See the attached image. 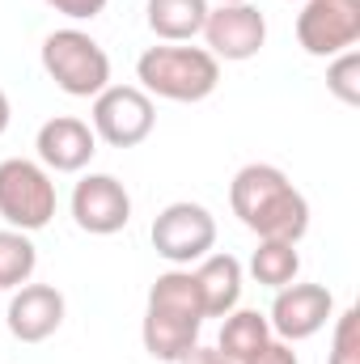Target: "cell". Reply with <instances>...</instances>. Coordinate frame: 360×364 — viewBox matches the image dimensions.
I'll return each instance as SVG.
<instances>
[{
	"label": "cell",
	"mask_w": 360,
	"mask_h": 364,
	"mask_svg": "<svg viewBox=\"0 0 360 364\" xmlns=\"http://www.w3.org/2000/svg\"><path fill=\"white\" fill-rule=\"evenodd\" d=\"M136 81L149 97L166 102H203L221 85V60H212L203 47H182V43H162L149 47L136 60Z\"/></svg>",
	"instance_id": "obj_2"
},
{
	"label": "cell",
	"mask_w": 360,
	"mask_h": 364,
	"mask_svg": "<svg viewBox=\"0 0 360 364\" xmlns=\"http://www.w3.org/2000/svg\"><path fill=\"white\" fill-rule=\"evenodd\" d=\"M275 335H271L268 314H259V309H229L225 326H221V339H216V352H225L233 364H246Z\"/></svg>",
	"instance_id": "obj_16"
},
{
	"label": "cell",
	"mask_w": 360,
	"mask_h": 364,
	"mask_svg": "<svg viewBox=\"0 0 360 364\" xmlns=\"http://www.w3.org/2000/svg\"><path fill=\"white\" fill-rule=\"evenodd\" d=\"M199 331H203V322L174 318V314H162V309H144L140 339H144V352H149L153 360L179 364L182 356L199 343Z\"/></svg>",
	"instance_id": "obj_14"
},
{
	"label": "cell",
	"mask_w": 360,
	"mask_h": 364,
	"mask_svg": "<svg viewBox=\"0 0 360 364\" xmlns=\"http://www.w3.org/2000/svg\"><path fill=\"white\" fill-rule=\"evenodd\" d=\"M34 149H38V166L47 174H81L97 153V136H93V127L85 119L55 114L38 127Z\"/></svg>",
	"instance_id": "obj_11"
},
{
	"label": "cell",
	"mask_w": 360,
	"mask_h": 364,
	"mask_svg": "<svg viewBox=\"0 0 360 364\" xmlns=\"http://www.w3.org/2000/svg\"><path fill=\"white\" fill-rule=\"evenodd\" d=\"M250 275H255V284H263V288H288V284H297V275H301V255H297V246L292 242H271V237H259V246H255V255H250Z\"/></svg>",
	"instance_id": "obj_18"
},
{
	"label": "cell",
	"mask_w": 360,
	"mask_h": 364,
	"mask_svg": "<svg viewBox=\"0 0 360 364\" xmlns=\"http://www.w3.org/2000/svg\"><path fill=\"white\" fill-rule=\"evenodd\" d=\"M335 318V296L322 284H288L271 301V335L284 343H305L314 339L327 322Z\"/></svg>",
	"instance_id": "obj_9"
},
{
	"label": "cell",
	"mask_w": 360,
	"mask_h": 364,
	"mask_svg": "<svg viewBox=\"0 0 360 364\" xmlns=\"http://www.w3.org/2000/svg\"><path fill=\"white\" fill-rule=\"evenodd\" d=\"M208 0H149L144 17L162 43H191L208 21Z\"/></svg>",
	"instance_id": "obj_15"
},
{
	"label": "cell",
	"mask_w": 360,
	"mask_h": 364,
	"mask_svg": "<svg viewBox=\"0 0 360 364\" xmlns=\"http://www.w3.org/2000/svg\"><path fill=\"white\" fill-rule=\"evenodd\" d=\"M144 309H162V314H174V318L203 322V301H199L191 267H174V272L157 275L153 288H149V305Z\"/></svg>",
	"instance_id": "obj_17"
},
{
	"label": "cell",
	"mask_w": 360,
	"mask_h": 364,
	"mask_svg": "<svg viewBox=\"0 0 360 364\" xmlns=\"http://www.w3.org/2000/svg\"><path fill=\"white\" fill-rule=\"evenodd\" d=\"M216 4H246V0H216Z\"/></svg>",
	"instance_id": "obj_26"
},
{
	"label": "cell",
	"mask_w": 360,
	"mask_h": 364,
	"mask_svg": "<svg viewBox=\"0 0 360 364\" xmlns=\"http://www.w3.org/2000/svg\"><path fill=\"white\" fill-rule=\"evenodd\" d=\"M327 364H360V309H344V314L335 318L331 360Z\"/></svg>",
	"instance_id": "obj_21"
},
{
	"label": "cell",
	"mask_w": 360,
	"mask_h": 364,
	"mask_svg": "<svg viewBox=\"0 0 360 364\" xmlns=\"http://www.w3.org/2000/svg\"><path fill=\"white\" fill-rule=\"evenodd\" d=\"M55 13H64V17H73V21H93V17H102V9H106V0H47Z\"/></svg>",
	"instance_id": "obj_22"
},
{
	"label": "cell",
	"mask_w": 360,
	"mask_h": 364,
	"mask_svg": "<svg viewBox=\"0 0 360 364\" xmlns=\"http://www.w3.org/2000/svg\"><path fill=\"white\" fill-rule=\"evenodd\" d=\"M208 38V55L212 60H225V64H242V60H255L268 43V17L246 0V4H216L208 9V21L199 30Z\"/></svg>",
	"instance_id": "obj_8"
},
{
	"label": "cell",
	"mask_w": 360,
	"mask_h": 364,
	"mask_svg": "<svg viewBox=\"0 0 360 364\" xmlns=\"http://www.w3.org/2000/svg\"><path fill=\"white\" fill-rule=\"evenodd\" d=\"M179 364H233L225 352H216V348H203V343H195L186 356H182Z\"/></svg>",
	"instance_id": "obj_24"
},
{
	"label": "cell",
	"mask_w": 360,
	"mask_h": 364,
	"mask_svg": "<svg viewBox=\"0 0 360 364\" xmlns=\"http://www.w3.org/2000/svg\"><path fill=\"white\" fill-rule=\"evenodd\" d=\"M229 208L255 237L297 246L309 233V199L288 182L280 166H268V161H250L233 174Z\"/></svg>",
	"instance_id": "obj_1"
},
{
	"label": "cell",
	"mask_w": 360,
	"mask_h": 364,
	"mask_svg": "<svg viewBox=\"0 0 360 364\" xmlns=\"http://www.w3.org/2000/svg\"><path fill=\"white\" fill-rule=\"evenodd\" d=\"M153 237V250L174 263V267H191L199 263L203 255H212L216 246V220L203 203H191V199H179V203H166L149 229Z\"/></svg>",
	"instance_id": "obj_5"
},
{
	"label": "cell",
	"mask_w": 360,
	"mask_h": 364,
	"mask_svg": "<svg viewBox=\"0 0 360 364\" xmlns=\"http://www.w3.org/2000/svg\"><path fill=\"white\" fill-rule=\"evenodd\" d=\"M157 106L140 85H106L93 97V136L110 149H136L153 136Z\"/></svg>",
	"instance_id": "obj_6"
},
{
	"label": "cell",
	"mask_w": 360,
	"mask_h": 364,
	"mask_svg": "<svg viewBox=\"0 0 360 364\" xmlns=\"http://www.w3.org/2000/svg\"><path fill=\"white\" fill-rule=\"evenodd\" d=\"M38 267V250L26 233L17 229H0V292L30 284V275Z\"/></svg>",
	"instance_id": "obj_19"
},
{
	"label": "cell",
	"mask_w": 360,
	"mask_h": 364,
	"mask_svg": "<svg viewBox=\"0 0 360 364\" xmlns=\"http://www.w3.org/2000/svg\"><path fill=\"white\" fill-rule=\"evenodd\" d=\"M73 220L93 237H110L132 220V195L115 174H85L73 191Z\"/></svg>",
	"instance_id": "obj_10"
},
{
	"label": "cell",
	"mask_w": 360,
	"mask_h": 364,
	"mask_svg": "<svg viewBox=\"0 0 360 364\" xmlns=\"http://www.w3.org/2000/svg\"><path fill=\"white\" fill-rule=\"evenodd\" d=\"M9 123H13V106H9V93L0 90V136L9 132Z\"/></svg>",
	"instance_id": "obj_25"
},
{
	"label": "cell",
	"mask_w": 360,
	"mask_h": 364,
	"mask_svg": "<svg viewBox=\"0 0 360 364\" xmlns=\"http://www.w3.org/2000/svg\"><path fill=\"white\" fill-rule=\"evenodd\" d=\"M4 322L17 343H43L64 326V292L51 284H21L9 301Z\"/></svg>",
	"instance_id": "obj_12"
},
{
	"label": "cell",
	"mask_w": 360,
	"mask_h": 364,
	"mask_svg": "<svg viewBox=\"0 0 360 364\" xmlns=\"http://www.w3.org/2000/svg\"><path fill=\"white\" fill-rule=\"evenodd\" d=\"M55 216V182L38 161H0V220L17 233H38Z\"/></svg>",
	"instance_id": "obj_4"
},
{
	"label": "cell",
	"mask_w": 360,
	"mask_h": 364,
	"mask_svg": "<svg viewBox=\"0 0 360 364\" xmlns=\"http://www.w3.org/2000/svg\"><path fill=\"white\" fill-rule=\"evenodd\" d=\"M297 43L314 60H335L360 43V0H305L297 13Z\"/></svg>",
	"instance_id": "obj_7"
},
{
	"label": "cell",
	"mask_w": 360,
	"mask_h": 364,
	"mask_svg": "<svg viewBox=\"0 0 360 364\" xmlns=\"http://www.w3.org/2000/svg\"><path fill=\"white\" fill-rule=\"evenodd\" d=\"M195 288L203 301V318H225L242 301V263L233 255H203L195 267Z\"/></svg>",
	"instance_id": "obj_13"
},
{
	"label": "cell",
	"mask_w": 360,
	"mask_h": 364,
	"mask_svg": "<svg viewBox=\"0 0 360 364\" xmlns=\"http://www.w3.org/2000/svg\"><path fill=\"white\" fill-rule=\"evenodd\" d=\"M327 90L335 93L344 106H360V51H339L327 68Z\"/></svg>",
	"instance_id": "obj_20"
},
{
	"label": "cell",
	"mask_w": 360,
	"mask_h": 364,
	"mask_svg": "<svg viewBox=\"0 0 360 364\" xmlns=\"http://www.w3.org/2000/svg\"><path fill=\"white\" fill-rule=\"evenodd\" d=\"M246 364H301L297 360V352H292V343H284V339H271V343H263L255 356Z\"/></svg>",
	"instance_id": "obj_23"
},
{
	"label": "cell",
	"mask_w": 360,
	"mask_h": 364,
	"mask_svg": "<svg viewBox=\"0 0 360 364\" xmlns=\"http://www.w3.org/2000/svg\"><path fill=\"white\" fill-rule=\"evenodd\" d=\"M43 73L68 97H97L110 85V55L85 30L68 26L43 38Z\"/></svg>",
	"instance_id": "obj_3"
}]
</instances>
